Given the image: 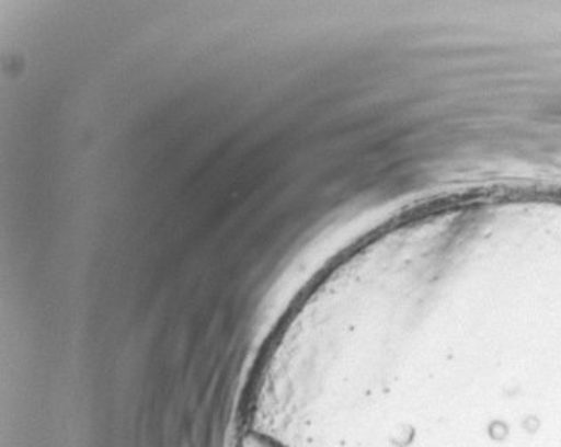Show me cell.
Masks as SVG:
<instances>
[{
	"label": "cell",
	"instance_id": "1",
	"mask_svg": "<svg viewBox=\"0 0 561 447\" xmlns=\"http://www.w3.org/2000/svg\"><path fill=\"white\" fill-rule=\"evenodd\" d=\"M237 447H286L285 444L277 440L272 435L263 434V432H256V429H245L240 435Z\"/></svg>",
	"mask_w": 561,
	"mask_h": 447
}]
</instances>
